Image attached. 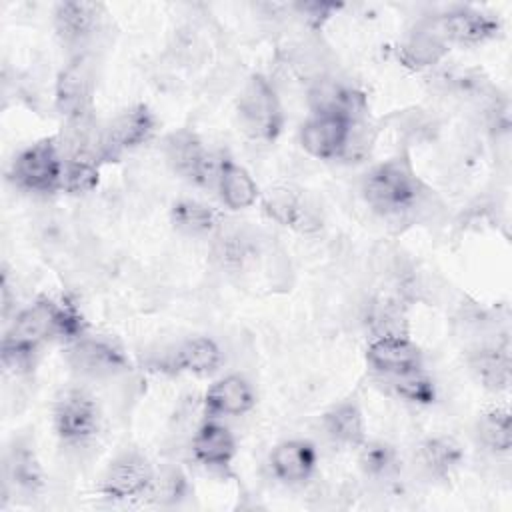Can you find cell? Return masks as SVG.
<instances>
[{"label": "cell", "mask_w": 512, "mask_h": 512, "mask_svg": "<svg viewBox=\"0 0 512 512\" xmlns=\"http://www.w3.org/2000/svg\"><path fill=\"white\" fill-rule=\"evenodd\" d=\"M86 322L72 304H58L50 298H40L20 310L2 338V364L22 370L32 364L34 354L52 338L76 340L84 336Z\"/></svg>", "instance_id": "obj_1"}, {"label": "cell", "mask_w": 512, "mask_h": 512, "mask_svg": "<svg viewBox=\"0 0 512 512\" xmlns=\"http://www.w3.org/2000/svg\"><path fill=\"white\" fill-rule=\"evenodd\" d=\"M362 196L384 218H408L426 206L430 192L406 156L370 168L362 180Z\"/></svg>", "instance_id": "obj_2"}, {"label": "cell", "mask_w": 512, "mask_h": 512, "mask_svg": "<svg viewBox=\"0 0 512 512\" xmlns=\"http://www.w3.org/2000/svg\"><path fill=\"white\" fill-rule=\"evenodd\" d=\"M8 178L22 190L52 194L62 186L64 156L56 138H44L24 148L10 164Z\"/></svg>", "instance_id": "obj_3"}, {"label": "cell", "mask_w": 512, "mask_h": 512, "mask_svg": "<svg viewBox=\"0 0 512 512\" xmlns=\"http://www.w3.org/2000/svg\"><path fill=\"white\" fill-rule=\"evenodd\" d=\"M238 118L244 132L254 140L270 142L282 132L284 114L280 100L262 74L250 76L244 84L238 98Z\"/></svg>", "instance_id": "obj_4"}, {"label": "cell", "mask_w": 512, "mask_h": 512, "mask_svg": "<svg viewBox=\"0 0 512 512\" xmlns=\"http://www.w3.org/2000/svg\"><path fill=\"white\" fill-rule=\"evenodd\" d=\"M164 156L170 168L182 178L200 186H216L222 158L208 152L194 132L182 128L168 134L164 140Z\"/></svg>", "instance_id": "obj_5"}, {"label": "cell", "mask_w": 512, "mask_h": 512, "mask_svg": "<svg viewBox=\"0 0 512 512\" xmlns=\"http://www.w3.org/2000/svg\"><path fill=\"white\" fill-rule=\"evenodd\" d=\"M56 434L70 444L90 440L100 428V410L96 400L82 388L64 390L52 410Z\"/></svg>", "instance_id": "obj_6"}, {"label": "cell", "mask_w": 512, "mask_h": 512, "mask_svg": "<svg viewBox=\"0 0 512 512\" xmlns=\"http://www.w3.org/2000/svg\"><path fill=\"white\" fill-rule=\"evenodd\" d=\"M68 366L86 378H110L130 368L124 350L100 336H80L66 348Z\"/></svg>", "instance_id": "obj_7"}, {"label": "cell", "mask_w": 512, "mask_h": 512, "mask_svg": "<svg viewBox=\"0 0 512 512\" xmlns=\"http://www.w3.org/2000/svg\"><path fill=\"white\" fill-rule=\"evenodd\" d=\"M156 132V116L148 106L136 104L110 122L102 124V152L104 162L116 160L126 150H134L148 142Z\"/></svg>", "instance_id": "obj_8"}, {"label": "cell", "mask_w": 512, "mask_h": 512, "mask_svg": "<svg viewBox=\"0 0 512 512\" xmlns=\"http://www.w3.org/2000/svg\"><path fill=\"white\" fill-rule=\"evenodd\" d=\"M152 478L154 468L150 460L136 450H126L108 464L100 482V492L112 500L140 498L146 496Z\"/></svg>", "instance_id": "obj_9"}, {"label": "cell", "mask_w": 512, "mask_h": 512, "mask_svg": "<svg viewBox=\"0 0 512 512\" xmlns=\"http://www.w3.org/2000/svg\"><path fill=\"white\" fill-rule=\"evenodd\" d=\"M92 94H94V72L86 58L78 56L68 62L58 78L54 88V106L58 114L66 120L82 118L92 114Z\"/></svg>", "instance_id": "obj_10"}, {"label": "cell", "mask_w": 512, "mask_h": 512, "mask_svg": "<svg viewBox=\"0 0 512 512\" xmlns=\"http://www.w3.org/2000/svg\"><path fill=\"white\" fill-rule=\"evenodd\" d=\"M366 362L378 376L386 378L420 370L424 356L420 346L406 334H396L374 338L366 348Z\"/></svg>", "instance_id": "obj_11"}, {"label": "cell", "mask_w": 512, "mask_h": 512, "mask_svg": "<svg viewBox=\"0 0 512 512\" xmlns=\"http://www.w3.org/2000/svg\"><path fill=\"white\" fill-rule=\"evenodd\" d=\"M350 124V118L338 114H312L300 126V144L314 158H340L348 140Z\"/></svg>", "instance_id": "obj_12"}, {"label": "cell", "mask_w": 512, "mask_h": 512, "mask_svg": "<svg viewBox=\"0 0 512 512\" xmlns=\"http://www.w3.org/2000/svg\"><path fill=\"white\" fill-rule=\"evenodd\" d=\"M434 22L446 44H480L500 32V22L474 8H454L434 16Z\"/></svg>", "instance_id": "obj_13"}, {"label": "cell", "mask_w": 512, "mask_h": 512, "mask_svg": "<svg viewBox=\"0 0 512 512\" xmlns=\"http://www.w3.org/2000/svg\"><path fill=\"white\" fill-rule=\"evenodd\" d=\"M222 364V350L220 346L208 336H194L182 340L172 352L158 362L160 370L170 372H186L194 376H208L216 372Z\"/></svg>", "instance_id": "obj_14"}, {"label": "cell", "mask_w": 512, "mask_h": 512, "mask_svg": "<svg viewBox=\"0 0 512 512\" xmlns=\"http://www.w3.org/2000/svg\"><path fill=\"white\" fill-rule=\"evenodd\" d=\"M312 114H338L358 120L366 114V98L360 90L338 80H316L308 92Z\"/></svg>", "instance_id": "obj_15"}, {"label": "cell", "mask_w": 512, "mask_h": 512, "mask_svg": "<svg viewBox=\"0 0 512 512\" xmlns=\"http://www.w3.org/2000/svg\"><path fill=\"white\" fill-rule=\"evenodd\" d=\"M256 396L252 384L240 374H228L216 380L204 394V410L208 418L240 416L254 408Z\"/></svg>", "instance_id": "obj_16"}, {"label": "cell", "mask_w": 512, "mask_h": 512, "mask_svg": "<svg viewBox=\"0 0 512 512\" xmlns=\"http://www.w3.org/2000/svg\"><path fill=\"white\" fill-rule=\"evenodd\" d=\"M316 448L308 440H286L270 452L272 474L284 484H302L316 470Z\"/></svg>", "instance_id": "obj_17"}, {"label": "cell", "mask_w": 512, "mask_h": 512, "mask_svg": "<svg viewBox=\"0 0 512 512\" xmlns=\"http://www.w3.org/2000/svg\"><path fill=\"white\" fill-rule=\"evenodd\" d=\"M192 454L206 468H226L236 456L234 434L216 420H206L192 438Z\"/></svg>", "instance_id": "obj_18"}, {"label": "cell", "mask_w": 512, "mask_h": 512, "mask_svg": "<svg viewBox=\"0 0 512 512\" xmlns=\"http://www.w3.org/2000/svg\"><path fill=\"white\" fill-rule=\"evenodd\" d=\"M448 44L442 38L434 18L422 20L400 46V60L410 68H428L444 58Z\"/></svg>", "instance_id": "obj_19"}, {"label": "cell", "mask_w": 512, "mask_h": 512, "mask_svg": "<svg viewBox=\"0 0 512 512\" xmlns=\"http://www.w3.org/2000/svg\"><path fill=\"white\" fill-rule=\"evenodd\" d=\"M102 16V6L94 2H60L54 10V26L66 44H82L88 40Z\"/></svg>", "instance_id": "obj_20"}, {"label": "cell", "mask_w": 512, "mask_h": 512, "mask_svg": "<svg viewBox=\"0 0 512 512\" xmlns=\"http://www.w3.org/2000/svg\"><path fill=\"white\" fill-rule=\"evenodd\" d=\"M322 428L326 436L342 446L358 448L366 440L364 414L356 400H342L334 404L322 416Z\"/></svg>", "instance_id": "obj_21"}, {"label": "cell", "mask_w": 512, "mask_h": 512, "mask_svg": "<svg viewBox=\"0 0 512 512\" xmlns=\"http://www.w3.org/2000/svg\"><path fill=\"white\" fill-rule=\"evenodd\" d=\"M4 480L24 492H36L44 486V472L30 442L14 440L6 450Z\"/></svg>", "instance_id": "obj_22"}, {"label": "cell", "mask_w": 512, "mask_h": 512, "mask_svg": "<svg viewBox=\"0 0 512 512\" xmlns=\"http://www.w3.org/2000/svg\"><path fill=\"white\" fill-rule=\"evenodd\" d=\"M216 190L220 194L222 204L230 210L250 208L260 196L258 186H256L254 178L250 176V172L244 166H240L234 160L224 158V156H222L220 170H218Z\"/></svg>", "instance_id": "obj_23"}, {"label": "cell", "mask_w": 512, "mask_h": 512, "mask_svg": "<svg viewBox=\"0 0 512 512\" xmlns=\"http://www.w3.org/2000/svg\"><path fill=\"white\" fill-rule=\"evenodd\" d=\"M420 468L432 478L450 476L464 460V450L452 436H432L416 448Z\"/></svg>", "instance_id": "obj_24"}, {"label": "cell", "mask_w": 512, "mask_h": 512, "mask_svg": "<svg viewBox=\"0 0 512 512\" xmlns=\"http://www.w3.org/2000/svg\"><path fill=\"white\" fill-rule=\"evenodd\" d=\"M470 370L476 376V380L492 390L502 392L510 384V352L506 344L496 346H482L476 352H472Z\"/></svg>", "instance_id": "obj_25"}, {"label": "cell", "mask_w": 512, "mask_h": 512, "mask_svg": "<svg viewBox=\"0 0 512 512\" xmlns=\"http://www.w3.org/2000/svg\"><path fill=\"white\" fill-rule=\"evenodd\" d=\"M264 210L272 220L280 222L282 226L308 230V226L312 224V214L310 208H306L304 196L288 186L270 190L264 200Z\"/></svg>", "instance_id": "obj_26"}, {"label": "cell", "mask_w": 512, "mask_h": 512, "mask_svg": "<svg viewBox=\"0 0 512 512\" xmlns=\"http://www.w3.org/2000/svg\"><path fill=\"white\" fill-rule=\"evenodd\" d=\"M476 436L484 448L504 454L512 448V418L506 408H492L478 418Z\"/></svg>", "instance_id": "obj_27"}, {"label": "cell", "mask_w": 512, "mask_h": 512, "mask_svg": "<svg viewBox=\"0 0 512 512\" xmlns=\"http://www.w3.org/2000/svg\"><path fill=\"white\" fill-rule=\"evenodd\" d=\"M170 218L174 228L194 236L208 234L218 226V212L196 200H178L170 210Z\"/></svg>", "instance_id": "obj_28"}, {"label": "cell", "mask_w": 512, "mask_h": 512, "mask_svg": "<svg viewBox=\"0 0 512 512\" xmlns=\"http://www.w3.org/2000/svg\"><path fill=\"white\" fill-rule=\"evenodd\" d=\"M190 494V484L186 474L176 466H166L160 472H154L152 484L146 492V498L152 504L174 506L186 500Z\"/></svg>", "instance_id": "obj_29"}, {"label": "cell", "mask_w": 512, "mask_h": 512, "mask_svg": "<svg viewBox=\"0 0 512 512\" xmlns=\"http://www.w3.org/2000/svg\"><path fill=\"white\" fill-rule=\"evenodd\" d=\"M384 382L388 388L402 400L418 406H428L436 400L434 380L420 370H410L396 376H386Z\"/></svg>", "instance_id": "obj_30"}, {"label": "cell", "mask_w": 512, "mask_h": 512, "mask_svg": "<svg viewBox=\"0 0 512 512\" xmlns=\"http://www.w3.org/2000/svg\"><path fill=\"white\" fill-rule=\"evenodd\" d=\"M358 452V464L366 476L388 478L398 470V452L388 442H362Z\"/></svg>", "instance_id": "obj_31"}, {"label": "cell", "mask_w": 512, "mask_h": 512, "mask_svg": "<svg viewBox=\"0 0 512 512\" xmlns=\"http://www.w3.org/2000/svg\"><path fill=\"white\" fill-rule=\"evenodd\" d=\"M366 322L374 332V338L406 334L404 308L392 298H380L372 302V306L368 308Z\"/></svg>", "instance_id": "obj_32"}, {"label": "cell", "mask_w": 512, "mask_h": 512, "mask_svg": "<svg viewBox=\"0 0 512 512\" xmlns=\"http://www.w3.org/2000/svg\"><path fill=\"white\" fill-rule=\"evenodd\" d=\"M100 164L88 160H64L62 188L72 194H84L96 188Z\"/></svg>", "instance_id": "obj_33"}, {"label": "cell", "mask_w": 512, "mask_h": 512, "mask_svg": "<svg viewBox=\"0 0 512 512\" xmlns=\"http://www.w3.org/2000/svg\"><path fill=\"white\" fill-rule=\"evenodd\" d=\"M374 138H376L374 128L364 116L358 120H352L348 140H346V146H344V152L340 158H346V160L352 158L354 162L364 160L374 146Z\"/></svg>", "instance_id": "obj_34"}, {"label": "cell", "mask_w": 512, "mask_h": 512, "mask_svg": "<svg viewBox=\"0 0 512 512\" xmlns=\"http://www.w3.org/2000/svg\"><path fill=\"white\" fill-rule=\"evenodd\" d=\"M340 6L338 4H324V2H302V4H296V10L300 14H304L306 22L312 26V28H320L332 12H336Z\"/></svg>", "instance_id": "obj_35"}]
</instances>
